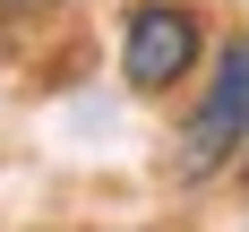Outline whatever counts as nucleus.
Masks as SVG:
<instances>
[{"label":"nucleus","mask_w":249,"mask_h":232,"mask_svg":"<svg viewBox=\"0 0 249 232\" xmlns=\"http://www.w3.org/2000/svg\"><path fill=\"white\" fill-rule=\"evenodd\" d=\"M241 189H249V146H241Z\"/></svg>","instance_id":"7ed1b4c3"},{"label":"nucleus","mask_w":249,"mask_h":232,"mask_svg":"<svg viewBox=\"0 0 249 232\" xmlns=\"http://www.w3.org/2000/svg\"><path fill=\"white\" fill-rule=\"evenodd\" d=\"M9 9H43V0H9Z\"/></svg>","instance_id":"20e7f679"},{"label":"nucleus","mask_w":249,"mask_h":232,"mask_svg":"<svg viewBox=\"0 0 249 232\" xmlns=\"http://www.w3.org/2000/svg\"><path fill=\"white\" fill-rule=\"evenodd\" d=\"M241 146H249V43H224L215 86H206V103L189 112V129H180L172 172H180V180H215Z\"/></svg>","instance_id":"f257e3e1"},{"label":"nucleus","mask_w":249,"mask_h":232,"mask_svg":"<svg viewBox=\"0 0 249 232\" xmlns=\"http://www.w3.org/2000/svg\"><path fill=\"white\" fill-rule=\"evenodd\" d=\"M198 52H206V26H198V9H180V0H138L129 26H121V77L138 95L180 86V77L198 69Z\"/></svg>","instance_id":"f03ea898"}]
</instances>
